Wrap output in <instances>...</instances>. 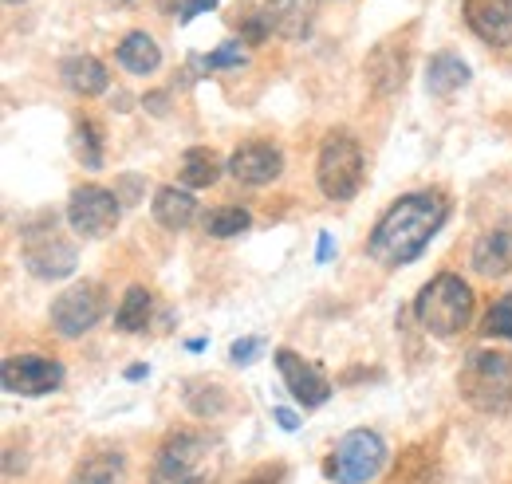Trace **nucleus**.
<instances>
[{"mask_svg": "<svg viewBox=\"0 0 512 484\" xmlns=\"http://www.w3.org/2000/svg\"><path fill=\"white\" fill-rule=\"evenodd\" d=\"M0 382L8 394H20V398H44L52 390H60L64 382V366L56 359H44V355H12L0 366Z\"/></svg>", "mask_w": 512, "mask_h": 484, "instance_id": "10", "label": "nucleus"}, {"mask_svg": "<svg viewBox=\"0 0 512 484\" xmlns=\"http://www.w3.org/2000/svg\"><path fill=\"white\" fill-rule=\"evenodd\" d=\"M119 213H123L119 209V197L111 189H103V185H79L71 193V201H67V225L75 233L91 237V241L107 237L119 225Z\"/></svg>", "mask_w": 512, "mask_h": 484, "instance_id": "8", "label": "nucleus"}, {"mask_svg": "<svg viewBox=\"0 0 512 484\" xmlns=\"http://www.w3.org/2000/svg\"><path fill=\"white\" fill-rule=\"evenodd\" d=\"M221 158L209 150V146H193V150H186L182 154V182L190 185V189H209V185L221 178Z\"/></svg>", "mask_w": 512, "mask_h": 484, "instance_id": "20", "label": "nucleus"}, {"mask_svg": "<svg viewBox=\"0 0 512 484\" xmlns=\"http://www.w3.org/2000/svg\"><path fill=\"white\" fill-rule=\"evenodd\" d=\"M316 182L327 201H351L363 185V150L347 130H331L320 146Z\"/></svg>", "mask_w": 512, "mask_h": 484, "instance_id": "5", "label": "nucleus"}, {"mask_svg": "<svg viewBox=\"0 0 512 484\" xmlns=\"http://www.w3.org/2000/svg\"><path fill=\"white\" fill-rule=\"evenodd\" d=\"M71 146H75V158H79L87 170H99V166H103V138H99V126L91 119L75 122Z\"/></svg>", "mask_w": 512, "mask_h": 484, "instance_id": "24", "label": "nucleus"}, {"mask_svg": "<svg viewBox=\"0 0 512 484\" xmlns=\"http://www.w3.org/2000/svg\"><path fill=\"white\" fill-rule=\"evenodd\" d=\"M245 63V52H241V44H221L217 52H209V56H201L197 67H205V71H217V67H241Z\"/></svg>", "mask_w": 512, "mask_h": 484, "instance_id": "26", "label": "nucleus"}, {"mask_svg": "<svg viewBox=\"0 0 512 484\" xmlns=\"http://www.w3.org/2000/svg\"><path fill=\"white\" fill-rule=\"evenodd\" d=\"M284 481V469L276 465V469H256L249 481H241V484H280Z\"/></svg>", "mask_w": 512, "mask_h": 484, "instance_id": "29", "label": "nucleus"}, {"mask_svg": "<svg viewBox=\"0 0 512 484\" xmlns=\"http://www.w3.org/2000/svg\"><path fill=\"white\" fill-rule=\"evenodd\" d=\"M119 63L134 71V75H150V71H158V63H162V48L154 44V36H146V32H127L123 36V44H119Z\"/></svg>", "mask_w": 512, "mask_h": 484, "instance_id": "19", "label": "nucleus"}, {"mask_svg": "<svg viewBox=\"0 0 512 484\" xmlns=\"http://www.w3.org/2000/svg\"><path fill=\"white\" fill-rule=\"evenodd\" d=\"M119 477H123V457L107 449V453H91V457L75 469L71 484H119Z\"/></svg>", "mask_w": 512, "mask_h": 484, "instance_id": "22", "label": "nucleus"}, {"mask_svg": "<svg viewBox=\"0 0 512 484\" xmlns=\"http://www.w3.org/2000/svg\"><path fill=\"white\" fill-rule=\"evenodd\" d=\"M449 221V201L442 193H406L398 197L371 233L367 252L386 264V268H402V264H414L426 244L442 233V225Z\"/></svg>", "mask_w": 512, "mask_h": 484, "instance_id": "1", "label": "nucleus"}, {"mask_svg": "<svg viewBox=\"0 0 512 484\" xmlns=\"http://www.w3.org/2000/svg\"><path fill=\"white\" fill-rule=\"evenodd\" d=\"M414 315H418V323H422L430 335L449 339V335L465 331L469 319H473V288H469L461 276L442 272V276H434V280L418 292Z\"/></svg>", "mask_w": 512, "mask_h": 484, "instance_id": "4", "label": "nucleus"}, {"mask_svg": "<svg viewBox=\"0 0 512 484\" xmlns=\"http://www.w3.org/2000/svg\"><path fill=\"white\" fill-rule=\"evenodd\" d=\"M473 268L481 276H509L512 272V229H493L473 244Z\"/></svg>", "mask_w": 512, "mask_h": 484, "instance_id": "15", "label": "nucleus"}, {"mask_svg": "<svg viewBox=\"0 0 512 484\" xmlns=\"http://www.w3.org/2000/svg\"><path fill=\"white\" fill-rule=\"evenodd\" d=\"M225 170L241 185H268L284 174V154L272 142H245L233 150Z\"/></svg>", "mask_w": 512, "mask_h": 484, "instance_id": "12", "label": "nucleus"}, {"mask_svg": "<svg viewBox=\"0 0 512 484\" xmlns=\"http://www.w3.org/2000/svg\"><path fill=\"white\" fill-rule=\"evenodd\" d=\"M316 256H320V260H327V256H331V237H327V233L320 237V252H316Z\"/></svg>", "mask_w": 512, "mask_h": 484, "instance_id": "31", "label": "nucleus"}, {"mask_svg": "<svg viewBox=\"0 0 512 484\" xmlns=\"http://www.w3.org/2000/svg\"><path fill=\"white\" fill-rule=\"evenodd\" d=\"M221 477V445L205 433L170 437L150 469V484H217Z\"/></svg>", "mask_w": 512, "mask_h": 484, "instance_id": "2", "label": "nucleus"}, {"mask_svg": "<svg viewBox=\"0 0 512 484\" xmlns=\"http://www.w3.org/2000/svg\"><path fill=\"white\" fill-rule=\"evenodd\" d=\"M4 4H24V0H4Z\"/></svg>", "mask_w": 512, "mask_h": 484, "instance_id": "33", "label": "nucleus"}, {"mask_svg": "<svg viewBox=\"0 0 512 484\" xmlns=\"http://www.w3.org/2000/svg\"><path fill=\"white\" fill-rule=\"evenodd\" d=\"M24 268L40 280H67L75 272V244L56 229V217H40L20 233Z\"/></svg>", "mask_w": 512, "mask_h": 484, "instance_id": "6", "label": "nucleus"}, {"mask_svg": "<svg viewBox=\"0 0 512 484\" xmlns=\"http://www.w3.org/2000/svg\"><path fill=\"white\" fill-rule=\"evenodd\" d=\"M386 465V441L375 429H351L335 453L327 457V477L335 484H367L383 473Z\"/></svg>", "mask_w": 512, "mask_h": 484, "instance_id": "7", "label": "nucleus"}, {"mask_svg": "<svg viewBox=\"0 0 512 484\" xmlns=\"http://www.w3.org/2000/svg\"><path fill=\"white\" fill-rule=\"evenodd\" d=\"M461 398L481 414H505L512 410V355L501 351H473L465 355L457 374Z\"/></svg>", "mask_w": 512, "mask_h": 484, "instance_id": "3", "label": "nucleus"}, {"mask_svg": "<svg viewBox=\"0 0 512 484\" xmlns=\"http://www.w3.org/2000/svg\"><path fill=\"white\" fill-rule=\"evenodd\" d=\"M209 8H217V0H174L178 24H190L193 16H201V12H209Z\"/></svg>", "mask_w": 512, "mask_h": 484, "instance_id": "27", "label": "nucleus"}, {"mask_svg": "<svg viewBox=\"0 0 512 484\" xmlns=\"http://www.w3.org/2000/svg\"><path fill=\"white\" fill-rule=\"evenodd\" d=\"M469 83V63L461 60V56H453V52H438L430 67H426V91L430 95H453V91H461Z\"/></svg>", "mask_w": 512, "mask_h": 484, "instance_id": "18", "label": "nucleus"}, {"mask_svg": "<svg viewBox=\"0 0 512 484\" xmlns=\"http://www.w3.org/2000/svg\"><path fill=\"white\" fill-rule=\"evenodd\" d=\"M60 75H64L67 87H71L75 95H83V99L103 95V91H107V83H111L107 67L95 60V56H67L64 67H60Z\"/></svg>", "mask_w": 512, "mask_h": 484, "instance_id": "17", "label": "nucleus"}, {"mask_svg": "<svg viewBox=\"0 0 512 484\" xmlns=\"http://www.w3.org/2000/svg\"><path fill=\"white\" fill-rule=\"evenodd\" d=\"M103 311H107L103 288L83 280V284H75V288H67V292L56 296V303H52V327L64 339H79V335H87L103 319Z\"/></svg>", "mask_w": 512, "mask_h": 484, "instance_id": "9", "label": "nucleus"}, {"mask_svg": "<svg viewBox=\"0 0 512 484\" xmlns=\"http://www.w3.org/2000/svg\"><path fill=\"white\" fill-rule=\"evenodd\" d=\"M249 225H253V217H249V209H241V205H221V209H213L209 217H205V233L209 237H241V233H249Z\"/></svg>", "mask_w": 512, "mask_h": 484, "instance_id": "23", "label": "nucleus"}, {"mask_svg": "<svg viewBox=\"0 0 512 484\" xmlns=\"http://www.w3.org/2000/svg\"><path fill=\"white\" fill-rule=\"evenodd\" d=\"M107 4H115V8H127V4H134V0H107Z\"/></svg>", "mask_w": 512, "mask_h": 484, "instance_id": "32", "label": "nucleus"}, {"mask_svg": "<svg viewBox=\"0 0 512 484\" xmlns=\"http://www.w3.org/2000/svg\"><path fill=\"white\" fill-rule=\"evenodd\" d=\"M150 205H154V221L166 225V229H174V233L190 229L193 217H197V201H193V193L178 189V185H162V189L154 193Z\"/></svg>", "mask_w": 512, "mask_h": 484, "instance_id": "16", "label": "nucleus"}, {"mask_svg": "<svg viewBox=\"0 0 512 484\" xmlns=\"http://www.w3.org/2000/svg\"><path fill=\"white\" fill-rule=\"evenodd\" d=\"M276 370H280L288 394H292L304 410H316V406H323V402L331 398V382H327V374H323L320 366L304 363L296 351L280 347V351H276Z\"/></svg>", "mask_w": 512, "mask_h": 484, "instance_id": "11", "label": "nucleus"}, {"mask_svg": "<svg viewBox=\"0 0 512 484\" xmlns=\"http://www.w3.org/2000/svg\"><path fill=\"white\" fill-rule=\"evenodd\" d=\"M272 414H276V422L284 425V429H296V425H300V422H296V414H292V410H272Z\"/></svg>", "mask_w": 512, "mask_h": 484, "instance_id": "30", "label": "nucleus"}, {"mask_svg": "<svg viewBox=\"0 0 512 484\" xmlns=\"http://www.w3.org/2000/svg\"><path fill=\"white\" fill-rule=\"evenodd\" d=\"M146 323H150V292L142 284H134V288H127V296L115 311V327L127 335H138V331H146Z\"/></svg>", "mask_w": 512, "mask_h": 484, "instance_id": "21", "label": "nucleus"}, {"mask_svg": "<svg viewBox=\"0 0 512 484\" xmlns=\"http://www.w3.org/2000/svg\"><path fill=\"white\" fill-rule=\"evenodd\" d=\"M260 347H264L260 339H237V343L229 347V359H233L237 366H249L256 355H260Z\"/></svg>", "mask_w": 512, "mask_h": 484, "instance_id": "28", "label": "nucleus"}, {"mask_svg": "<svg viewBox=\"0 0 512 484\" xmlns=\"http://www.w3.org/2000/svg\"><path fill=\"white\" fill-rule=\"evenodd\" d=\"M465 20L485 44L493 48L512 44V0H465Z\"/></svg>", "mask_w": 512, "mask_h": 484, "instance_id": "13", "label": "nucleus"}, {"mask_svg": "<svg viewBox=\"0 0 512 484\" xmlns=\"http://www.w3.org/2000/svg\"><path fill=\"white\" fill-rule=\"evenodd\" d=\"M316 8H320V0H264L260 12H264V20L276 36L304 40L316 24Z\"/></svg>", "mask_w": 512, "mask_h": 484, "instance_id": "14", "label": "nucleus"}, {"mask_svg": "<svg viewBox=\"0 0 512 484\" xmlns=\"http://www.w3.org/2000/svg\"><path fill=\"white\" fill-rule=\"evenodd\" d=\"M481 331L493 335V339H512V296H501V300L489 307Z\"/></svg>", "mask_w": 512, "mask_h": 484, "instance_id": "25", "label": "nucleus"}]
</instances>
